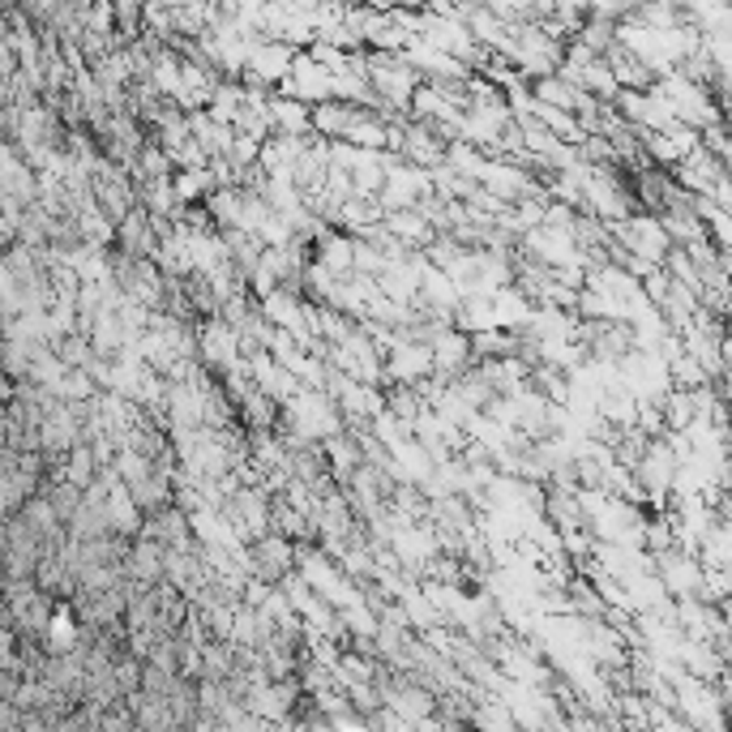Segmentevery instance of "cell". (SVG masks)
I'll return each instance as SVG.
<instances>
[{"label":"cell","mask_w":732,"mask_h":732,"mask_svg":"<svg viewBox=\"0 0 732 732\" xmlns=\"http://www.w3.org/2000/svg\"><path fill=\"white\" fill-rule=\"evenodd\" d=\"M163 557H167V548L155 540H133L125 553V574L128 582H137V587H159L163 582Z\"/></svg>","instance_id":"6da1fadb"},{"label":"cell","mask_w":732,"mask_h":732,"mask_svg":"<svg viewBox=\"0 0 732 732\" xmlns=\"http://www.w3.org/2000/svg\"><path fill=\"white\" fill-rule=\"evenodd\" d=\"M236 334L227 330L224 321H215V326H206V334H202V355L210 360V364H231L236 360Z\"/></svg>","instance_id":"5b68a950"},{"label":"cell","mask_w":732,"mask_h":732,"mask_svg":"<svg viewBox=\"0 0 732 732\" xmlns=\"http://www.w3.org/2000/svg\"><path fill=\"white\" fill-rule=\"evenodd\" d=\"M330 458H334V467H339V472H355L360 450L351 446V442H343V437H334V442H330Z\"/></svg>","instance_id":"52a82bcc"},{"label":"cell","mask_w":732,"mask_h":732,"mask_svg":"<svg viewBox=\"0 0 732 732\" xmlns=\"http://www.w3.org/2000/svg\"><path fill=\"white\" fill-rule=\"evenodd\" d=\"M249 566H254V574L266 578V582L287 578V570H291V540H287V536H261V540L254 544Z\"/></svg>","instance_id":"7a4b0ae2"},{"label":"cell","mask_w":732,"mask_h":732,"mask_svg":"<svg viewBox=\"0 0 732 732\" xmlns=\"http://www.w3.org/2000/svg\"><path fill=\"white\" fill-rule=\"evenodd\" d=\"M231 518L245 527V532H266V497L261 493H249V488H240L236 493V502H231Z\"/></svg>","instance_id":"8992f818"},{"label":"cell","mask_w":732,"mask_h":732,"mask_svg":"<svg viewBox=\"0 0 732 732\" xmlns=\"http://www.w3.org/2000/svg\"><path fill=\"white\" fill-rule=\"evenodd\" d=\"M287 64H291V52H287L283 43H257V48H249V78H254V82H275V78H283Z\"/></svg>","instance_id":"3957f363"},{"label":"cell","mask_w":732,"mask_h":732,"mask_svg":"<svg viewBox=\"0 0 732 732\" xmlns=\"http://www.w3.org/2000/svg\"><path fill=\"white\" fill-rule=\"evenodd\" d=\"M630 231V245H635L642 257H664V249H669V236H664V227L656 224V219H635V224L626 227Z\"/></svg>","instance_id":"277c9868"}]
</instances>
